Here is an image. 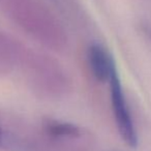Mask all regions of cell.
Segmentation results:
<instances>
[{"mask_svg": "<svg viewBox=\"0 0 151 151\" xmlns=\"http://www.w3.org/2000/svg\"><path fill=\"white\" fill-rule=\"evenodd\" d=\"M15 21L48 46L59 47L63 33L52 15L36 0H5Z\"/></svg>", "mask_w": 151, "mask_h": 151, "instance_id": "obj_1", "label": "cell"}, {"mask_svg": "<svg viewBox=\"0 0 151 151\" xmlns=\"http://www.w3.org/2000/svg\"><path fill=\"white\" fill-rule=\"evenodd\" d=\"M111 88V101L113 108L114 117L117 124L118 132L122 140L129 147H137L138 145V134L122 90L120 79L117 75V70H114L110 79Z\"/></svg>", "mask_w": 151, "mask_h": 151, "instance_id": "obj_2", "label": "cell"}, {"mask_svg": "<svg viewBox=\"0 0 151 151\" xmlns=\"http://www.w3.org/2000/svg\"><path fill=\"white\" fill-rule=\"evenodd\" d=\"M87 58L92 75L95 78L101 82L110 81L116 67L107 51L99 45H93L89 48Z\"/></svg>", "mask_w": 151, "mask_h": 151, "instance_id": "obj_3", "label": "cell"}, {"mask_svg": "<svg viewBox=\"0 0 151 151\" xmlns=\"http://www.w3.org/2000/svg\"><path fill=\"white\" fill-rule=\"evenodd\" d=\"M44 128L47 134L55 139H76L81 134L80 128L68 122L47 120L44 123Z\"/></svg>", "mask_w": 151, "mask_h": 151, "instance_id": "obj_4", "label": "cell"}, {"mask_svg": "<svg viewBox=\"0 0 151 151\" xmlns=\"http://www.w3.org/2000/svg\"><path fill=\"white\" fill-rule=\"evenodd\" d=\"M5 134L2 130V128L0 127V147H2L3 145H5Z\"/></svg>", "mask_w": 151, "mask_h": 151, "instance_id": "obj_5", "label": "cell"}]
</instances>
